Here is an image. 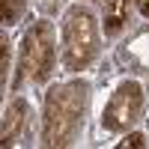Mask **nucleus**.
Listing matches in <instances>:
<instances>
[{"mask_svg": "<svg viewBox=\"0 0 149 149\" xmlns=\"http://www.w3.org/2000/svg\"><path fill=\"white\" fill-rule=\"evenodd\" d=\"M102 3V18H104V33L116 36L128 21V6L131 0H98Z\"/></svg>", "mask_w": 149, "mask_h": 149, "instance_id": "nucleus-6", "label": "nucleus"}, {"mask_svg": "<svg viewBox=\"0 0 149 149\" xmlns=\"http://www.w3.org/2000/svg\"><path fill=\"white\" fill-rule=\"evenodd\" d=\"M3 3V24H15V21H21V15H24V9H27V0H0Z\"/></svg>", "mask_w": 149, "mask_h": 149, "instance_id": "nucleus-7", "label": "nucleus"}, {"mask_svg": "<svg viewBox=\"0 0 149 149\" xmlns=\"http://www.w3.org/2000/svg\"><path fill=\"white\" fill-rule=\"evenodd\" d=\"M134 3H137V9L143 12V15L149 18V0H134Z\"/></svg>", "mask_w": 149, "mask_h": 149, "instance_id": "nucleus-10", "label": "nucleus"}, {"mask_svg": "<svg viewBox=\"0 0 149 149\" xmlns=\"http://www.w3.org/2000/svg\"><path fill=\"white\" fill-rule=\"evenodd\" d=\"M143 116V86L137 81H122L107 98V107L102 113V128L110 134L128 131Z\"/></svg>", "mask_w": 149, "mask_h": 149, "instance_id": "nucleus-4", "label": "nucleus"}, {"mask_svg": "<svg viewBox=\"0 0 149 149\" xmlns=\"http://www.w3.org/2000/svg\"><path fill=\"white\" fill-rule=\"evenodd\" d=\"M0 78H3V84L9 78V39L6 36H3V72H0Z\"/></svg>", "mask_w": 149, "mask_h": 149, "instance_id": "nucleus-8", "label": "nucleus"}, {"mask_svg": "<svg viewBox=\"0 0 149 149\" xmlns=\"http://www.w3.org/2000/svg\"><path fill=\"white\" fill-rule=\"evenodd\" d=\"M90 84L84 78L60 81L45 93L42 104V143L45 146H72L84 131Z\"/></svg>", "mask_w": 149, "mask_h": 149, "instance_id": "nucleus-1", "label": "nucleus"}, {"mask_svg": "<svg viewBox=\"0 0 149 149\" xmlns=\"http://www.w3.org/2000/svg\"><path fill=\"white\" fill-rule=\"evenodd\" d=\"M57 66V30L51 21H33L21 36L15 90L27 84H45Z\"/></svg>", "mask_w": 149, "mask_h": 149, "instance_id": "nucleus-3", "label": "nucleus"}, {"mask_svg": "<svg viewBox=\"0 0 149 149\" xmlns=\"http://www.w3.org/2000/svg\"><path fill=\"white\" fill-rule=\"evenodd\" d=\"M102 54V30L93 9L72 6L60 24V66L63 72H84Z\"/></svg>", "mask_w": 149, "mask_h": 149, "instance_id": "nucleus-2", "label": "nucleus"}, {"mask_svg": "<svg viewBox=\"0 0 149 149\" xmlns=\"http://www.w3.org/2000/svg\"><path fill=\"white\" fill-rule=\"evenodd\" d=\"M122 146H146V140H143V134H128L122 140Z\"/></svg>", "mask_w": 149, "mask_h": 149, "instance_id": "nucleus-9", "label": "nucleus"}, {"mask_svg": "<svg viewBox=\"0 0 149 149\" xmlns=\"http://www.w3.org/2000/svg\"><path fill=\"white\" fill-rule=\"evenodd\" d=\"M27 119H30V104L24 98H12L3 110V134L0 143L3 146H15L21 140V134L27 131Z\"/></svg>", "mask_w": 149, "mask_h": 149, "instance_id": "nucleus-5", "label": "nucleus"}]
</instances>
